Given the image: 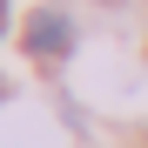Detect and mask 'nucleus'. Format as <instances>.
Instances as JSON below:
<instances>
[{"label": "nucleus", "mask_w": 148, "mask_h": 148, "mask_svg": "<svg viewBox=\"0 0 148 148\" xmlns=\"http://www.w3.org/2000/svg\"><path fill=\"white\" fill-rule=\"evenodd\" d=\"M0 34H7V0H0Z\"/></svg>", "instance_id": "obj_2"}, {"label": "nucleus", "mask_w": 148, "mask_h": 148, "mask_svg": "<svg viewBox=\"0 0 148 148\" xmlns=\"http://www.w3.org/2000/svg\"><path fill=\"white\" fill-rule=\"evenodd\" d=\"M20 47H27L34 61H61L74 47V20L61 7H40V14H27V27H20Z\"/></svg>", "instance_id": "obj_1"}]
</instances>
